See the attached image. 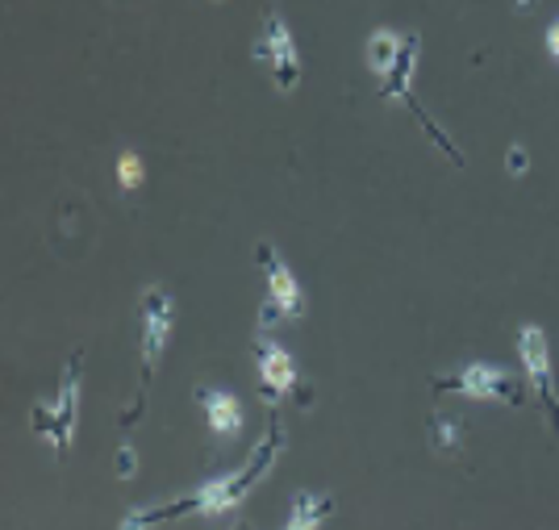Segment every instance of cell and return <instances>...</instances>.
Wrapping results in <instances>:
<instances>
[{"instance_id":"obj_1","label":"cell","mask_w":559,"mask_h":530,"mask_svg":"<svg viewBox=\"0 0 559 530\" xmlns=\"http://www.w3.org/2000/svg\"><path fill=\"white\" fill-rule=\"evenodd\" d=\"M280 451H284V431H280L276 417H267V435L259 438V447L251 451V460L242 463L238 472H230V476H213L210 484L192 488V493L180 497V502L134 509V514H126L121 530H151V527H159V522H171V518H188V514L217 518V514H226V509H234L238 502H247V497H251V488L267 476V468L276 463Z\"/></svg>"},{"instance_id":"obj_2","label":"cell","mask_w":559,"mask_h":530,"mask_svg":"<svg viewBox=\"0 0 559 530\" xmlns=\"http://www.w3.org/2000/svg\"><path fill=\"white\" fill-rule=\"evenodd\" d=\"M171 322H176V301L164 284H146L139 297V326H142V389H139V405L126 410V426L139 422L142 405H146V392H151V380L159 372V360L167 351V334H171Z\"/></svg>"},{"instance_id":"obj_3","label":"cell","mask_w":559,"mask_h":530,"mask_svg":"<svg viewBox=\"0 0 559 530\" xmlns=\"http://www.w3.org/2000/svg\"><path fill=\"white\" fill-rule=\"evenodd\" d=\"M435 392H460L472 401H501V405H526V385L522 376L501 364H464L430 380Z\"/></svg>"},{"instance_id":"obj_4","label":"cell","mask_w":559,"mask_h":530,"mask_svg":"<svg viewBox=\"0 0 559 530\" xmlns=\"http://www.w3.org/2000/svg\"><path fill=\"white\" fill-rule=\"evenodd\" d=\"M518 360L526 368V380L535 389L538 405L547 410V426L559 431V389H556V372H551V343H547L543 326L526 322L518 330Z\"/></svg>"},{"instance_id":"obj_5","label":"cell","mask_w":559,"mask_h":530,"mask_svg":"<svg viewBox=\"0 0 559 530\" xmlns=\"http://www.w3.org/2000/svg\"><path fill=\"white\" fill-rule=\"evenodd\" d=\"M255 59L272 68L276 93H293V89L301 84V75H305L301 55H297V43H293V34H288V22L280 17L276 9L263 13V34H259V43H255Z\"/></svg>"},{"instance_id":"obj_6","label":"cell","mask_w":559,"mask_h":530,"mask_svg":"<svg viewBox=\"0 0 559 530\" xmlns=\"http://www.w3.org/2000/svg\"><path fill=\"white\" fill-rule=\"evenodd\" d=\"M255 364H259V392H263L267 401H276L280 392H297L301 405L313 401V389L301 385V372L293 364V355L280 343H272V339H263V334L255 339Z\"/></svg>"},{"instance_id":"obj_7","label":"cell","mask_w":559,"mask_h":530,"mask_svg":"<svg viewBox=\"0 0 559 530\" xmlns=\"http://www.w3.org/2000/svg\"><path fill=\"white\" fill-rule=\"evenodd\" d=\"M255 263H259V272H263V280H267V301L276 305L284 318L301 322L305 314H309V301H305L297 276L288 272L284 255H280L272 243H259V247H255Z\"/></svg>"},{"instance_id":"obj_8","label":"cell","mask_w":559,"mask_h":530,"mask_svg":"<svg viewBox=\"0 0 559 530\" xmlns=\"http://www.w3.org/2000/svg\"><path fill=\"white\" fill-rule=\"evenodd\" d=\"M80 376H84V351H75L68 360L63 380H59V397H55V417H59V443H55V451H59V460L68 456L71 435L80 426Z\"/></svg>"},{"instance_id":"obj_9","label":"cell","mask_w":559,"mask_h":530,"mask_svg":"<svg viewBox=\"0 0 559 530\" xmlns=\"http://www.w3.org/2000/svg\"><path fill=\"white\" fill-rule=\"evenodd\" d=\"M192 397L201 401V410H205V417H210V426H213V435L217 438H234L238 431H242V401H238L234 392L197 385Z\"/></svg>"},{"instance_id":"obj_10","label":"cell","mask_w":559,"mask_h":530,"mask_svg":"<svg viewBox=\"0 0 559 530\" xmlns=\"http://www.w3.org/2000/svg\"><path fill=\"white\" fill-rule=\"evenodd\" d=\"M418 59H421V38H418V34H409V38L401 43V50H396L393 68L384 71V84H380V101H405V96H409V84H414Z\"/></svg>"},{"instance_id":"obj_11","label":"cell","mask_w":559,"mask_h":530,"mask_svg":"<svg viewBox=\"0 0 559 530\" xmlns=\"http://www.w3.org/2000/svg\"><path fill=\"white\" fill-rule=\"evenodd\" d=\"M326 518H334V497L330 493H297L284 530H322Z\"/></svg>"},{"instance_id":"obj_12","label":"cell","mask_w":559,"mask_h":530,"mask_svg":"<svg viewBox=\"0 0 559 530\" xmlns=\"http://www.w3.org/2000/svg\"><path fill=\"white\" fill-rule=\"evenodd\" d=\"M426 435H430V451L447 456V451H455V447H460V438H464V422H460L455 414L435 410L430 422H426Z\"/></svg>"},{"instance_id":"obj_13","label":"cell","mask_w":559,"mask_h":530,"mask_svg":"<svg viewBox=\"0 0 559 530\" xmlns=\"http://www.w3.org/2000/svg\"><path fill=\"white\" fill-rule=\"evenodd\" d=\"M396 50H401V38H396L393 30H376L372 38H368V68L384 75V71L393 68Z\"/></svg>"},{"instance_id":"obj_14","label":"cell","mask_w":559,"mask_h":530,"mask_svg":"<svg viewBox=\"0 0 559 530\" xmlns=\"http://www.w3.org/2000/svg\"><path fill=\"white\" fill-rule=\"evenodd\" d=\"M117 176H121V188H139L142 185V160L134 151H126L121 160H117Z\"/></svg>"},{"instance_id":"obj_15","label":"cell","mask_w":559,"mask_h":530,"mask_svg":"<svg viewBox=\"0 0 559 530\" xmlns=\"http://www.w3.org/2000/svg\"><path fill=\"white\" fill-rule=\"evenodd\" d=\"M506 167H510V176H526V172H531V155H526V146H522V142H513L510 146Z\"/></svg>"},{"instance_id":"obj_16","label":"cell","mask_w":559,"mask_h":530,"mask_svg":"<svg viewBox=\"0 0 559 530\" xmlns=\"http://www.w3.org/2000/svg\"><path fill=\"white\" fill-rule=\"evenodd\" d=\"M117 472H121V481L134 476V447H121V451H117Z\"/></svg>"},{"instance_id":"obj_17","label":"cell","mask_w":559,"mask_h":530,"mask_svg":"<svg viewBox=\"0 0 559 530\" xmlns=\"http://www.w3.org/2000/svg\"><path fill=\"white\" fill-rule=\"evenodd\" d=\"M543 43H547V55L559 63V17H551V25H547V34H543Z\"/></svg>"},{"instance_id":"obj_18","label":"cell","mask_w":559,"mask_h":530,"mask_svg":"<svg viewBox=\"0 0 559 530\" xmlns=\"http://www.w3.org/2000/svg\"><path fill=\"white\" fill-rule=\"evenodd\" d=\"M513 9H518V13H531V9H535V0H513Z\"/></svg>"},{"instance_id":"obj_19","label":"cell","mask_w":559,"mask_h":530,"mask_svg":"<svg viewBox=\"0 0 559 530\" xmlns=\"http://www.w3.org/2000/svg\"><path fill=\"white\" fill-rule=\"evenodd\" d=\"M234 530H251V527H247V522H238V527H234Z\"/></svg>"}]
</instances>
